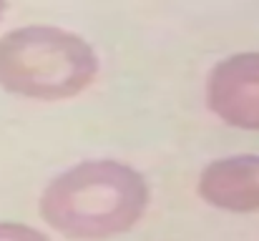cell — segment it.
I'll return each mask as SVG.
<instances>
[{
	"instance_id": "cell-1",
	"label": "cell",
	"mask_w": 259,
	"mask_h": 241,
	"mask_svg": "<svg viewBox=\"0 0 259 241\" xmlns=\"http://www.w3.org/2000/svg\"><path fill=\"white\" fill-rule=\"evenodd\" d=\"M141 171L118 159H86L48 181L40 216L58 234L101 241L134 229L149 206Z\"/></svg>"
},
{
	"instance_id": "cell-2",
	"label": "cell",
	"mask_w": 259,
	"mask_h": 241,
	"mask_svg": "<svg viewBox=\"0 0 259 241\" xmlns=\"http://www.w3.org/2000/svg\"><path fill=\"white\" fill-rule=\"evenodd\" d=\"M98 56L83 35L56 25H23L0 35V88L30 101H63L86 90Z\"/></svg>"
},
{
	"instance_id": "cell-3",
	"label": "cell",
	"mask_w": 259,
	"mask_h": 241,
	"mask_svg": "<svg viewBox=\"0 0 259 241\" xmlns=\"http://www.w3.org/2000/svg\"><path fill=\"white\" fill-rule=\"evenodd\" d=\"M206 106L232 128L259 131V51L227 56L209 71Z\"/></svg>"
},
{
	"instance_id": "cell-4",
	"label": "cell",
	"mask_w": 259,
	"mask_h": 241,
	"mask_svg": "<svg viewBox=\"0 0 259 241\" xmlns=\"http://www.w3.org/2000/svg\"><path fill=\"white\" fill-rule=\"evenodd\" d=\"M199 196L222 211H259V154L214 159L199 173Z\"/></svg>"
},
{
	"instance_id": "cell-5",
	"label": "cell",
	"mask_w": 259,
	"mask_h": 241,
	"mask_svg": "<svg viewBox=\"0 0 259 241\" xmlns=\"http://www.w3.org/2000/svg\"><path fill=\"white\" fill-rule=\"evenodd\" d=\"M0 241H51L43 231L20 224V221H0Z\"/></svg>"
},
{
	"instance_id": "cell-6",
	"label": "cell",
	"mask_w": 259,
	"mask_h": 241,
	"mask_svg": "<svg viewBox=\"0 0 259 241\" xmlns=\"http://www.w3.org/2000/svg\"><path fill=\"white\" fill-rule=\"evenodd\" d=\"M5 3H8V0H0V18H3V13H5Z\"/></svg>"
}]
</instances>
